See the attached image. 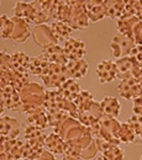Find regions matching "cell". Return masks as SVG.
Wrapping results in <instances>:
<instances>
[{"label": "cell", "instance_id": "cell-36", "mask_svg": "<svg viewBox=\"0 0 142 160\" xmlns=\"http://www.w3.org/2000/svg\"><path fill=\"white\" fill-rule=\"evenodd\" d=\"M13 31V20L11 18H8L6 15L0 16V38L10 40Z\"/></svg>", "mask_w": 142, "mask_h": 160}, {"label": "cell", "instance_id": "cell-18", "mask_svg": "<svg viewBox=\"0 0 142 160\" xmlns=\"http://www.w3.org/2000/svg\"><path fill=\"white\" fill-rule=\"evenodd\" d=\"M97 75L102 84L110 82L115 78H118V70H116L115 62L110 59L102 60L97 67Z\"/></svg>", "mask_w": 142, "mask_h": 160}, {"label": "cell", "instance_id": "cell-5", "mask_svg": "<svg viewBox=\"0 0 142 160\" xmlns=\"http://www.w3.org/2000/svg\"><path fill=\"white\" fill-rule=\"evenodd\" d=\"M40 78L43 81V85L48 89H58L64 81L71 79L67 67L62 64H51L47 73Z\"/></svg>", "mask_w": 142, "mask_h": 160}, {"label": "cell", "instance_id": "cell-25", "mask_svg": "<svg viewBox=\"0 0 142 160\" xmlns=\"http://www.w3.org/2000/svg\"><path fill=\"white\" fill-rule=\"evenodd\" d=\"M26 126H34V127H39L42 129H46L48 127V117H47V112L43 106L27 115Z\"/></svg>", "mask_w": 142, "mask_h": 160}, {"label": "cell", "instance_id": "cell-41", "mask_svg": "<svg viewBox=\"0 0 142 160\" xmlns=\"http://www.w3.org/2000/svg\"><path fill=\"white\" fill-rule=\"evenodd\" d=\"M130 56L137 62V64L142 67V46H135L130 53Z\"/></svg>", "mask_w": 142, "mask_h": 160}, {"label": "cell", "instance_id": "cell-49", "mask_svg": "<svg viewBox=\"0 0 142 160\" xmlns=\"http://www.w3.org/2000/svg\"><path fill=\"white\" fill-rule=\"evenodd\" d=\"M95 160H104V159H103V157H99V158H97Z\"/></svg>", "mask_w": 142, "mask_h": 160}, {"label": "cell", "instance_id": "cell-37", "mask_svg": "<svg viewBox=\"0 0 142 160\" xmlns=\"http://www.w3.org/2000/svg\"><path fill=\"white\" fill-rule=\"evenodd\" d=\"M127 123L134 128L136 137H137V143H142V117L134 115L127 121Z\"/></svg>", "mask_w": 142, "mask_h": 160}, {"label": "cell", "instance_id": "cell-13", "mask_svg": "<svg viewBox=\"0 0 142 160\" xmlns=\"http://www.w3.org/2000/svg\"><path fill=\"white\" fill-rule=\"evenodd\" d=\"M99 152H102V157L104 160H124L125 153L120 149L119 145L111 144L103 139H95Z\"/></svg>", "mask_w": 142, "mask_h": 160}, {"label": "cell", "instance_id": "cell-17", "mask_svg": "<svg viewBox=\"0 0 142 160\" xmlns=\"http://www.w3.org/2000/svg\"><path fill=\"white\" fill-rule=\"evenodd\" d=\"M42 56L48 60L51 64H62L66 65L69 60L67 58L63 47L60 44H51L42 49Z\"/></svg>", "mask_w": 142, "mask_h": 160}, {"label": "cell", "instance_id": "cell-1", "mask_svg": "<svg viewBox=\"0 0 142 160\" xmlns=\"http://www.w3.org/2000/svg\"><path fill=\"white\" fill-rule=\"evenodd\" d=\"M120 122L114 118L103 115L98 120L97 123L88 127L90 136L94 139H103L105 142H109L111 144H120L119 140V131H120Z\"/></svg>", "mask_w": 142, "mask_h": 160}, {"label": "cell", "instance_id": "cell-21", "mask_svg": "<svg viewBox=\"0 0 142 160\" xmlns=\"http://www.w3.org/2000/svg\"><path fill=\"white\" fill-rule=\"evenodd\" d=\"M85 4V11L88 15V19L92 22H98L103 18L106 16V9H105V1L98 0H88L84 1Z\"/></svg>", "mask_w": 142, "mask_h": 160}, {"label": "cell", "instance_id": "cell-46", "mask_svg": "<svg viewBox=\"0 0 142 160\" xmlns=\"http://www.w3.org/2000/svg\"><path fill=\"white\" fill-rule=\"evenodd\" d=\"M134 78L137 80V81H140L142 82V67H139V69L135 72V74H134Z\"/></svg>", "mask_w": 142, "mask_h": 160}, {"label": "cell", "instance_id": "cell-26", "mask_svg": "<svg viewBox=\"0 0 142 160\" xmlns=\"http://www.w3.org/2000/svg\"><path fill=\"white\" fill-rule=\"evenodd\" d=\"M58 91H60V94H61V96L63 99L74 102V100L77 99V96L79 95V92L82 90L76 80L68 79L58 88Z\"/></svg>", "mask_w": 142, "mask_h": 160}, {"label": "cell", "instance_id": "cell-33", "mask_svg": "<svg viewBox=\"0 0 142 160\" xmlns=\"http://www.w3.org/2000/svg\"><path fill=\"white\" fill-rule=\"evenodd\" d=\"M47 112V117H48V126L56 128L58 127L60 124H62L67 118H69V113L64 110L61 108H56V110H50V111H46Z\"/></svg>", "mask_w": 142, "mask_h": 160}, {"label": "cell", "instance_id": "cell-35", "mask_svg": "<svg viewBox=\"0 0 142 160\" xmlns=\"http://www.w3.org/2000/svg\"><path fill=\"white\" fill-rule=\"evenodd\" d=\"M94 102V95L88 91V90H83L79 92V95L77 96V99L74 100V103L78 108V111H84L88 107H90Z\"/></svg>", "mask_w": 142, "mask_h": 160}, {"label": "cell", "instance_id": "cell-42", "mask_svg": "<svg viewBox=\"0 0 142 160\" xmlns=\"http://www.w3.org/2000/svg\"><path fill=\"white\" fill-rule=\"evenodd\" d=\"M134 115L142 117V96H139L134 100V106H132Z\"/></svg>", "mask_w": 142, "mask_h": 160}, {"label": "cell", "instance_id": "cell-4", "mask_svg": "<svg viewBox=\"0 0 142 160\" xmlns=\"http://www.w3.org/2000/svg\"><path fill=\"white\" fill-rule=\"evenodd\" d=\"M68 5H69V12H68L67 23L69 25V27L73 31L88 27L90 21L88 19L85 11L84 1H68Z\"/></svg>", "mask_w": 142, "mask_h": 160}, {"label": "cell", "instance_id": "cell-23", "mask_svg": "<svg viewBox=\"0 0 142 160\" xmlns=\"http://www.w3.org/2000/svg\"><path fill=\"white\" fill-rule=\"evenodd\" d=\"M66 67H67L69 78L74 80L84 78L87 75V72H88V63L84 58L77 60H69L66 64Z\"/></svg>", "mask_w": 142, "mask_h": 160}, {"label": "cell", "instance_id": "cell-12", "mask_svg": "<svg viewBox=\"0 0 142 160\" xmlns=\"http://www.w3.org/2000/svg\"><path fill=\"white\" fill-rule=\"evenodd\" d=\"M32 37L35 42L41 46L42 48L51 46V44H58V42L56 41V38L52 35L51 27L50 25H39L35 26V28L32 30Z\"/></svg>", "mask_w": 142, "mask_h": 160}, {"label": "cell", "instance_id": "cell-24", "mask_svg": "<svg viewBox=\"0 0 142 160\" xmlns=\"http://www.w3.org/2000/svg\"><path fill=\"white\" fill-rule=\"evenodd\" d=\"M50 27H51L53 37L56 38L57 42H67L69 38H72L73 30L69 27L68 23L61 22V21H55L50 23Z\"/></svg>", "mask_w": 142, "mask_h": 160}, {"label": "cell", "instance_id": "cell-14", "mask_svg": "<svg viewBox=\"0 0 142 160\" xmlns=\"http://www.w3.org/2000/svg\"><path fill=\"white\" fill-rule=\"evenodd\" d=\"M102 116H103V111H102L100 102L94 101L90 107H88V108L84 110V111H79V115H78V118H77V120L79 121L83 126L90 127V126H93L94 123H97L98 120H99Z\"/></svg>", "mask_w": 142, "mask_h": 160}, {"label": "cell", "instance_id": "cell-28", "mask_svg": "<svg viewBox=\"0 0 142 160\" xmlns=\"http://www.w3.org/2000/svg\"><path fill=\"white\" fill-rule=\"evenodd\" d=\"M24 145H25V142L18 139V138L4 140L5 152H6L14 160L22 159V155H24Z\"/></svg>", "mask_w": 142, "mask_h": 160}, {"label": "cell", "instance_id": "cell-11", "mask_svg": "<svg viewBox=\"0 0 142 160\" xmlns=\"http://www.w3.org/2000/svg\"><path fill=\"white\" fill-rule=\"evenodd\" d=\"M115 65H116V70H118V78L120 80L134 77L135 72L140 67L137 64V62L131 56L119 58L115 62Z\"/></svg>", "mask_w": 142, "mask_h": 160}, {"label": "cell", "instance_id": "cell-9", "mask_svg": "<svg viewBox=\"0 0 142 160\" xmlns=\"http://www.w3.org/2000/svg\"><path fill=\"white\" fill-rule=\"evenodd\" d=\"M11 20H13V31H11L10 40L13 42H18V43L26 42L32 36V30L30 28L29 23L15 16H13Z\"/></svg>", "mask_w": 142, "mask_h": 160}, {"label": "cell", "instance_id": "cell-47", "mask_svg": "<svg viewBox=\"0 0 142 160\" xmlns=\"http://www.w3.org/2000/svg\"><path fill=\"white\" fill-rule=\"evenodd\" d=\"M0 160H14L6 152H1L0 153Z\"/></svg>", "mask_w": 142, "mask_h": 160}, {"label": "cell", "instance_id": "cell-16", "mask_svg": "<svg viewBox=\"0 0 142 160\" xmlns=\"http://www.w3.org/2000/svg\"><path fill=\"white\" fill-rule=\"evenodd\" d=\"M14 16L21 19L27 23H35L36 21V9L31 2H24V1H18L16 5L13 9Z\"/></svg>", "mask_w": 142, "mask_h": 160}, {"label": "cell", "instance_id": "cell-44", "mask_svg": "<svg viewBox=\"0 0 142 160\" xmlns=\"http://www.w3.org/2000/svg\"><path fill=\"white\" fill-rule=\"evenodd\" d=\"M136 18L142 21V1H136Z\"/></svg>", "mask_w": 142, "mask_h": 160}, {"label": "cell", "instance_id": "cell-27", "mask_svg": "<svg viewBox=\"0 0 142 160\" xmlns=\"http://www.w3.org/2000/svg\"><path fill=\"white\" fill-rule=\"evenodd\" d=\"M100 106H102L103 115H105V116L116 118L120 115L121 105H120L119 100L114 96H106L104 100H102Z\"/></svg>", "mask_w": 142, "mask_h": 160}, {"label": "cell", "instance_id": "cell-19", "mask_svg": "<svg viewBox=\"0 0 142 160\" xmlns=\"http://www.w3.org/2000/svg\"><path fill=\"white\" fill-rule=\"evenodd\" d=\"M0 99L4 103V107L8 110H14V111H20L21 107V100L20 94L16 89H14L13 86H8L5 88L1 92H0Z\"/></svg>", "mask_w": 142, "mask_h": 160}, {"label": "cell", "instance_id": "cell-40", "mask_svg": "<svg viewBox=\"0 0 142 160\" xmlns=\"http://www.w3.org/2000/svg\"><path fill=\"white\" fill-rule=\"evenodd\" d=\"M132 38L137 46H142V21H140L135 26L134 32H132Z\"/></svg>", "mask_w": 142, "mask_h": 160}, {"label": "cell", "instance_id": "cell-30", "mask_svg": "<svg viewBox=\"0 0 142 160\" xmlns=\"http://www.w3.org/2000/svg\"><path fill=\"white\" fill-rule=\"evenodd\" d=\"M139 22H140V20L136 16H121L120 19H118V30H119V33L132 37L134 28H135V26Z\"/></svg>", "mask_w": 142, "mask_h": 160}, {"label": "cell", "instance_id": "cell-29", "mask_svg": "<svg viewBox=\"0 0 142 160\" xmlns=\"http://www.w3.org/2000/svg\"><path fill=\"white\" fill-rule=\"evenodd\" d=\"M62 96L58 91V89H48L46 90L45 94V100H43V107L46 111L50 110H56L61 107Z\"/></svg>", "mask_w": 142, "mask_h": 160}, {"label": "cell", "instance_id": "cell-50", "mask_svg": "<svg viewBox=\"0 0 142 160\" xmlns=\"http://www.w3.org/2000/svg\"><path fill=\"white\" fill-rule=\"evenodd\" d=\"M21 160H27V159H21Z\"/></svg>", "mask_w": 142, "mask_h": 160}, {"label": "cell", "instance_id": "cell-3", "mask_svg": "<svg viewBox=\"0 0 142 160\" xmlns=\"http://www.w3.org/2000/svg\"><path fill=\"white\" fill-rule=\"evenodd\" d=\"M53 132L60 134L62 138L66 140V143H71L73 140L79 139L84 134L89 133V129H88V127L83 126L78 120L69 117L58 127L53 128Z\"/></svg>", "mask_w": 142, "mask_h": 160}, {"label": "cell", "instance_id": "cell-20", "mask_svg": "<svg viewBox=\"0 0 142 160\" xmlns=\"http://www.w3.org/2000/svg\"><path fill=\"white\" fill-rule=\"evenodd\" d=\"M31 58L24 52H15L10 54V69L20 74H30Z\"/></svg>", "mask_w": 142, "mask_h": 160}, {"label": "cell", "instance_id": "cell-43", "mask_svg": "<svg viewBox=\"0 0 142 160\" xmlns=\"http://www.w3.org/2000/svg\"><path fill=\"white\" fill-rule=\"evenodd\" d=\"M32 160H57V159L53 157V154L51 152H48L47 149H43L40 154Z\"/></svg>", "mask_w": 142, "mask_h": 160}, {"label": "cell", "instance_id": "cell-2", "mask_svg": "<svg viewBox=\"0 0 142 160\" xmlns=\"http://www.w3.org/2000/svg\"><path fill=\"white\" fill-rule=\"evenodd\" d=\"M19 94H20L21 100V107L20 111H19L20 113L29 115L32 111H35V110L43 106L46 90L39 82L30 81L19 91Z\"/></svg>", "mask_w": 142, "mask_h": 160}, {"label": "cell", "instance_id": "cell-48", "mask_svg": "<svg viewBox=\"0 0 142 160\" xmlns=\"http://www.w3.org/2000/svg\"><path fill=\"white\" fill-rule=\"evenodd\" d=\"M4 103H3V101H1V99H0V117H1V113H3V111H4Z\"/></svg>", "mask_w": 142, "mask_h": 160}, {"label": "cell", "instance_id": "cell-6", "mask_svg": "<svg viewBox=\"0 0 142 160\" xmlns=\"http://www.w3.org/2000/svg\"><path fill=\"white\" fill-rule=\"evenodd\" d=\"M136 46L135 41L132 37L118 33L113 41H111V49H113V54L115 58H122V57H127L130 56L132 48Z\"/></svg>", "mask_w": 142, "mask_h": 160}, {"label": "cell", "instance_id": "cell-15", "mask_svg": "<svg viewBox=\"0 0 142 160\" xmlns=\"http://www.w3.org/2000/svg\"><path fill=\"white\" fill-rule=\"evenodd\" d=\"M24 138L27 144H30L31 147L42 149L45 148V142L47 136L45 134V131L39 127H34V126H26L25 132H24Z\"/></svg>", "mask_w": 142, "mask_h": 160}, {"label": "cell", "instance_id": "cell-8", "mask_svg": "<svg viewBox=\"0 0 142 160\" xmlns=\"http://www.w3.org/2000/svg\"><path fill=\"white\" fill-rule=\"evenodd\" d=\"M20 134L19 122L10 116L0 117V140H9L18 138Z\"/></svg>", "mask_w": 142, "mask_h": 160}, {"label": "cell", "instance_id": "cell-7", "mask_svg": "<svg viewBox=\"0 0 142 160\" xmlns=\"http://www.w3.org/2000/svg\"><path fill=\"white\" fill-rule=\"evenodd\" d=\"M119 92L125 100H135L136 98L141 96L142 92V82L137 81L134 77L127 78V79L120 80L118 85Z\"/></svg>", "mask_w": 142, "mask_h": 160}, {"label": "cell", "instance_id": "cell-38", "mask_svg": "<svg viewBox=\"0 0 142 160\" xmlns=\"http://www.w3.org/2000/svg\"><path fill=\"white\" fill-rule=\"evenodd\" d=\"M98 152H99V149H98V145H97V142L95 139L93 140L83 152H82L81 154V158L83 160H90L93 159V158H95L97 157V154H98Z\"/></svg>", "mask_w": 142, "mask_h": 160}, {"label": "cell", "instance_id": "cell-39", "mask_svg": "<svg viewBox=\"0 0 142 160\" xmlns=\"http://www.w3.org/2000/svg\"><path fill=\"white\" fill-rule=\"evenodd\" d=\"M10 69V54L6 51H0V72Z\"/></svg>", "mask_w": 142, "mask_h": 160}, {"label": "cell", "instance_id": "cell-22", "mask_svg": "<svg viewBox=\"0 0 142 160\" xmlns=\"http://www.w3.org/2000/svg\"><path fill=\"white\" fill-rule=\"evenodd\" d=\"M45 148L51 152L52 154H66L67 152V143L57 133H51L47 136L45 142Z\"/></svg>", "mask_w": 142, "mask_h": 160}, {"label": "cell", "instance_id": "cell-31", "mask_svg": "<svg viewBox=\"0 0 142 160\" xmlns=\"http://www.w3.org/2000/svg\"><path fill=\"white\" fill-rule=\"evenodd\" d=\"M50 65H51V63L46 59L42 54L37 56L35 58H31L30 73L31 74H35V75H39V77H42V75H45L47 73Z\"/></svg>", "mask_w": 142, "mask_h": 160}, {"label": "cell", "instance_id": "cell-45", "mask_svg": "<svg viewBox=\"0 0 142 160\" xmlns=\"http://www.w3.org/2000/svg\"><path fill=\"white\" fill-rule=\"evenodd\" d=\"M62 160H83L78 155H73V154H63V159Z\"/></svg>", "mask_w": 142, "mask_h": 160}, {"label": "cell", "instance_id": "cell-34", "mask_svg": "<svg viewBox=\"0 0 142 160\" xmlns=\"http://www.w3.org/2000/svg\"><path fill=\"white\" fill-rule=\"evenodd\" d=\"M119 140L120 143H137V137L134 131V128L127 123L120 124V131H119Z\"/></svg>", "mask_w": 142, "mask_h": 160}, {"label": "cell", "instance_id": "cell-10", "mask_svg": "<svg viewBox=\"0 0 142 160\" xmlns=\"http://www.w3.org/2000/svg\"><path fill=\"white\" fill-rule=\"evenodd\" d=\"M63 49H64V53H66L68 60L83 59L84 56L87 54L85 43L79 38H74V37L64 42Z\"/></svg>", "mask_w": 142, "mask_h": 160}, {"label": "cell", "instance_id": "cell-32", "mask_svg": "<svg viewBox=\"0 0 142 160\" xmlns=\"http://www.w3.org/2000/svg\"><path fill=\"white\" fill-rule=\"evenodd\" d=\"M126 1L114 0V1H105V9H106V16L110 19H120L122 16L124 9H125Z\"/></svg>", "mask_w": 142, "mask_h": 160}, {"label": "cell", "instance_id": "cell-51", "mask_svg": "<svg viewBox=\"0 0 142 160\" xmlns=\"http://www.w3.org/2000/svg\"><path fill=\"white\" fill-rule=\"evenodd\" d=\"M141 160H142V157H141Z\"/></svg>", "mask_w": 142, "mask_h": 160}]
</instances>
